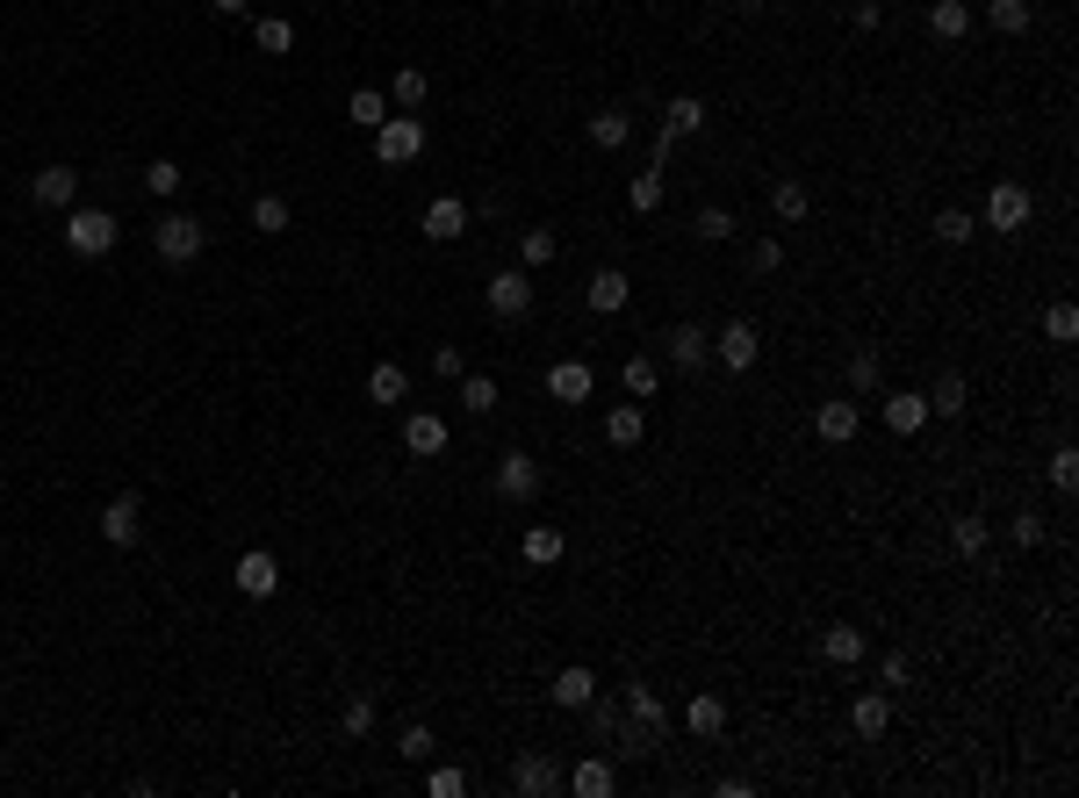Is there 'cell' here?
I'll use <instances>...</instances> for the list:
<instances>
[{"label":"cell","mask_w":1079,"mask_h":798,"mask_svg":"<svg viewBox=\"0 0 1079 798\" xmlns=\"http://www.w3.org/2000/svg\"><path fill=\"white\" fill-rule=\"evenodd\" d=\"M691 230H698L706 245H727V238H735V209H727V202H706V209L691 217Z\"/></svg>","instance_id":"8d00e7d4"},{"label":"cell","mask_w":1079,"mask_h":798,"mask_svg":"<svg viewBox=\"0 0 1079 798\" xmlns=\"http://www.w3.org/2000/svg\"><path fill=\"white\" fill-rule=\"evenodd\" d=\"M936 238H943V245H971V238H979V217H971V209H943V217H936Z\"/></svg>","instance_id":"7bdbcfd3"},{"label":"cell","mask_w":1079,"mask_h":798,"mask_svg":"<svg viewBox=\"0 0 1079 798\" xmlns=\"http://www.w3.org/2000/svg\"><path fill=\"white\" fill-rule=\"evenodd\" d=\"M368 727H374V690H360V698H346V712H339V734H346V741H360Z\"/></svg>","instance_id":"60d3db41"},{"label":"cell","mask_w":1079,"mask_h":798,"mask_svg":"<svg viewBox=\"0 0 1079 798\" xmlns=\"http://www.w3.org/2000/svg\"><path fill=\"white\" fill-rule=\"evenodd\" d=\"M424 151V122L418 116H389L382 130H374V159L382 166H410Z\"/></svg>","instance_id":"277c9868"},{"label":"cell","mask_w":1079,"mask_h":798,"mask_svg":"<svg viewBox=\"0 0 1079 798\" xmlns=\"http://www.w3.org/2000/svg\"><path fill=\"white\" fill-rule=\"evenodd\" d=\"M561 785H569L576 798H612L619 777H612V762H605V756H583L576 770H561Z\"/></svg>","instance_id":"9a60e30c"},{"label":"cell","mask_w":1079,"mask_h":798,"mask_svg":"<svg viewBox=\"0 0 1079 798\" xmlns=\"http://www.w3.org/2000/svg\"><path fill=\"white\" fill-rule=\"evenodd\" d=\"M482 302H490V317H526V310H533V281H526L519 267H504V273H490Z\"/></svg>","instance_id":"52a82bcc"},{"label":"cell","mask_w":1079,"mask_h":798,"mask_svg":"<svg viewBox=\"0 0 1079 798\" xmlns=\"http://www.w3.org/2000/svg\"><path fill=\"white\" fill-rule=\"evenodd\" d=\"M1022 223H1029V188L1022 180H1000L986 194V230H1022Z\"/></svg>","instance_id":"30bf717a"},{"label":"cell","mask_w":1079,"mask_h":798,"mask_svg":"<svg viewBox=\"0 0 1079 798\" xmlns=\"http://www.w3.org/2000/svg\"><path fill=\"white\" fill-rule=\"evenodd\" d=\"M583 712H590V734H598V741H612V734H619V705H598V698H590Z\"/></svg>","instance_id":"f5cc1de1"},{"label":"cell","mask_w":1079,"mask_h":798,"mask_svg":"<svg viewBox=\"0 0 1079 798\" xmlns=\"http://www.w3.org/2000/svg\"><path fill=\"white\" fill-rule=\"evenodd\" d=\"M252 230H267V238L288 230V202H281V194H260V202H252Z\"/></svg>","instance_id":"c3c4849f"},{"label":"cell","mask_w":1079,"mask_h":798,"mask_svg":"<svg viewBox=\"0 0 1079 798\" xmlns=\"http://www.w3.org/2000/svg\"><path fill=\"white\" fill-rule=\"evenodd\" d=\"M627 137H633L627 109H598V116H590V144H598V151H619Z\"/></svg>","instance_id":"d6a6232c"},{"label":"cell","mask_w":1079,"mask_h":798,"mask_svg":"<svg viewBox=\"0 0 1079 798\" xmlns=\"http://www.w3.org/2000/svg\"><path fill=\"white\" fill-rule=\"evenodd\" d=\"M619 389H627V396H633V403H648V396H656V389H662V367H656V360H648V352H633V360H627V367H619Z\"/></svg>","instance_id":"83f0119b"},{"label":"cell","mask_w":1079,"mask_h":798,"mask_svg":"<svg viewBox=\"0 0 1079 798\" xmlns=\"http://www.w3.org/2000/svg\"><path fill=\"white\" fill-rule=\"evenodd\" d=\"M965 403H971V381L957 375H936V389H929V418H965Z\"/></svg>","instance_id":"d4e9b609"},{"label":"cell","mask_w":1079,"mask_h":798,"mask_svg":"<svg viewBox=\"0 0 1079 798\" xmlns=\"http://www.w3.org/2000/svg\"><path fill=\"white\" fill-rule=\"evenodd\" d=\"M29 194H37L43 209H58V217H66V209L80 202V173H72V166H43V173L29 180Z\"/></svg>","instance_id":"7c38bea8"},{"label":"cell","mask_w":1079,"mask_h":798,"mask_svg":"<svg viewBox=\"0 0 1079 798\" xmlns=\"http://www.w3.org/2000/svg\"><path fill=\"white\" fill-rule=\"evenodd\" d=\"M698 130H706V101H698V94H677L670 109H662V130L656 137H670V144H677V137H698Z\"/></svg>","instance_id":"cb8c5ba5"},{"label":"cell","mask_w":1079,"mask_h":798,"mask_svg":"<svg viewBox=\"0 0 1079 798\" xmlns=\"http://www.w3.org/2000/svg\"><path fill=\"white\" fill-rule=\"evenodd\" d=\"M770 209H778L785 223H799L807 217V180H778V188H770Z\"/></svg>","instance_id":"b9f144b4"},{"label":"cell","mask_w":1079,"mask_h":798,"mask_svg":"<svg viewBox=\"0 0 1079 798\" xmlns=\"http://www.w3.org/2000/svg\"><path fill=\"white\" fill-rule=\"evenodd\" d=\"M461 403L476 410V418H482V410H497V381H490V375H468V381H461Z\"/></svg>","instance_id":"681fc988"},{"label":"cell","mask_w":1079,"mask_h":798,"mask_svg":"<svg viewBox=\"0 0 1079 798\" xmlns=\"http://www.w3.org/2000/svg\"><path fill=\"white\" fill-rule=\"evenodd\" d=\"M424 94H432V80H424L418 66H403L397 80H389V109L397 116H410V109H424Z\"/></svg>","instance_id":"f1b7e54d"},{"label":"cell","mask_w":1079,"mask_h":798,"mask_svg":"<svg viewBox=\"0 0 1079 798\" xmlns=\"http://www.w3.org/2000/svg\"><path fill=\"white\" fill-rule=\"evenodd\" d=\"M662 346H670V367H683V375H698V367L712 360V331L706 325H677Z\"/></svg>","instance_id":"5bb4252c"},{"label":"cell","mask_w":1079,"mask_h":798,"mask_svg":"<svg viewBox=\"0 0 1079 798\" xmlns=\"http://www.w3.org/2000/svg\"><path fill=\"white\" fill-rule=\"evenodd\" d=\"M519 555L533 561V569H555L561 555H569V540H561L555 526H526V540H519Z\"/></svg>","instance_id":"4316f807"},{"label":"cell","mask_w":1079,"mask_h":798,"mask_svg":"<svg viewBox=\"0 0 1079 798\" xmlns=\"http://www.w3.org/2000/svg\"><path fill=\"white\" fill-rule=\"evenodd\" d=\"M813 432L828 439V447H849V439L863 432V410H857V403H820V410H813Z\"/></svg>","instance_id":"ac0fdd59"},{"label":"cell","mask_w":1079,"mask_h":798,"mask_svg":"<svg viewBox=\"0 0 1079 798\" xmlns=\"http://www.w3.org/2000/svg\"><path fill=\"white\" fill-rule=\"evenodd\" d=\"M756 352H763V339H756V325H749V317H735V325H727L720 339H712V360H720L727 375H749V367H756Z\"/></svg>","instance_id":"5b68a950"},{"label":"cell","mask_w":1079,"mask_h":798,"mask_svg":"<svg viewBox=\"0 0 1079 798\" xmlns=\"http://www.w3.org/2000/svg\"><path fill=\"white\" fill-rule=\"evenodd\" d=\"M1015 547H1043V518L1037 511H1015Z\"/></svg>","instance_id":"11a10c76"},{"label":"cell","mask_w":1079,"mask_h":798,"mask_svg":"<svg viewBox=\"0 0 1079 798\" xmlns=\"http://www.w3.org/2000/svg\"><path fill=\"white\" fill-rule=\"evenodd\" d=\"M590 389H598V375H590L583 360H555V367H547V396H555V403H590Z\"/></svg>","instance_id":"4fadbf2b"},{"label":"cell","mask_w":1079,"mask_h":798,"mask_svg":"<svg viewBox=\"0 0 1079 798\" xmlns=\"http://www.w3.org/2000/svg\"><path fill=\"white\" fill-rule=\"evenodd\" d=\"M820 655L842 662V669H857L863 662V634H857V626H828V634H820Z\"/></svg>","instance_id":"f546056e"},{"label":"cell","mask_w":1079,"mask_h":798,"mask_svg":"<svg viewBox=\"0 0 1079 798\" xmlns=\"http://www.w3.org/2000/svg\"><path fill=\"white\" fill-rule=\"evenodd\" d=\"M583 296H590V310H598V317H612V310H627L633 281H627L619 267H598V273H590V288H583Z\"/></svg>","instance_id":"ffe728a7"},{"label":"cell","mask_w":1079,"mask_h":798,"mask_svg":"<svg viewBox=\"0 0 1079 798\" xmlns=\"http://www.w3.org/2000/svg\"><path fill=\"white\" fill-rule=\"evenodd\" d=\"M424 791H432V798H461L468 791V770H432V777H424Z\"/></svg>","instance_id":"816d5d0a"},{"label":"cell","mask_w":1079,"mask_h":798,"mask_svg":"<svg viewBox=\"0 0 1079 798\" xmlns=\"http://www.w3.org/2000/svg\"><path fill=\"white\" fill-rule=\"evenodd\" d=\"M180 180H188V173H180L173 159H151V166H144V188L159 194V202H166V194H180Z\"/></svg>","instance_id":"7dc6e473"},{"label":"cell","mask_w":1079,"mask_h":798,"mask_svg":"<svg viewBox=\"0 0 1079 798\" xmlns=\"http://www.w3.org/2000/svg\"><path fill=\"white\" fill-rule=\"evenodd\" d=\"M605 439H612V447H641V439H648V410L627 396V403H619L612 418H605Z\"/></svg>","instance_id":"484cf974"},{"label":"cell","mask_w":1079,"mask_h":798,"mask_svg":"<svg viewBox=\"0 0 1079 798\" xmlns=\"http://www.w3.org/2000/svg\"><path fill=\"white\" fill-rule=\"evenodd\" d=\"M461 230H468V202H461V194H439V202L424 209V238H432V245H453Z\"/></svg>","instance_id":"d6986e66"},{"label":"cell","mask_w":1079,"mask_h":798,"mask_svg":"<svg viewBox=\"0 0 1079 798\" xmlns=\"http://www.w3.org/2000/svg\"><path fill=\"white\" fill-rule=\"evenodd\" d=\"M432 756V727H403V762H424Z\"/></svg>","instance_id":"9f6ffc18"},{"label":"cell","mask_w":1079,"mask_h":798,"mask_svg":"<svg viewBox=\"0 0 1079 798\" xmlns=\"http://www.w3.org/2000/svg\"><path fill=\"white\" fill-rule=\"evenodd\" d=\"M785 267V245L778 238H749V273H778Z\"/></svg>","instance_id":"f907efd6"},{"label":"cell","mask_w":1079,"mask_h":798,"mask_svg":"<svg viewBox=\"0 0 1079 798\" xmlns=\"http://www.w3.org/2000/svg\"><path fill=\"white\" fill-rule=\"evenodd\" d=\"M389 116H397V109H389V94H374V87H360V94L346 101V122H360V130H382Z\"/></svg>","instance_id":"1f68e13d"},{"label":"cell","mask_w":1079,"mask_h":798,"mask_svg":"<svg viewBox=\"0 0 1079 798\" xmlns=\"http://www.w3.org/2000/svg\"><path fill=\"white\" fill-rule=\"evenodd\" d=\"M252 43H260L267 58L296 51V22H288V14H260V22H252Z\"/></svg>","instance_id":"4dcf8cb0"},{"label":"cell","mask_w":1079,"mask_h":798,"mask_svg":"<svg viewBox=\"0 0 1079 798\" xmlns=\"http://www.w3.org/2000/svg\"><path fill=\"white\" fill-rule=\"evenodd\" d=\"M137 532H144V518H137V497H116L109 511H101V540H109V547H137Z\"/></svg>","instance_id":"7402d4cb"},{"label":"cell","mask_w":1079,"mask_h":798,"mask_svg":"<svg viewBox=\"0 0 1079 798\" xmlns=\"http://www.w3.org/2000/svg\"><path fill=\"white\" fill-rule=\"evenodd\" d=\"M432 375H439V381H461V346H439V352H432Z\"/></svg>","instance_id":"6f0895ef"},{"label":"cell","mask_w":1079,"mask_h":798,"mask_svg":"<svg viewBox=\"0 0 1079 798\" xmlns=\"http://www.w3.org/2000/svg\"><path fill=\"white\" fill-rule=\"evenodd\" d=\"M209 8H217V14H223V22H238V14H246V8H252V0H209Z\"/></svg>","instance_id":"680465c9"},{"label":"cell","mask_w":1079,"mask_h":798,"mask_svg":"<svg viewBox=\"0 0 1079 798\" xmlns=\"http://www.w3.org/2000/svg\"><path fill=\"white\" fill-rule=\"evenodd\" d=\"M116 238H123V230H116L109 209H80V202L66 209V245H72L80 259H109V252H116Z\"/></svg>","instance_id":"7a4b0ae2"},{"label":"cell","mask_w":1079,"mask_h":798,"mask_svg":"<svg viewBox=\"0 0 1079 798\" xmlns=\"http://www.w3.org/2000/svg\"><path fill=\"white\" fill-rule=\"evenodd\" d=\"M929 29H936L943 43L971 37V8H965V0H936V8H929Z\"/></svg>","instance_id":"836d02e7"},{"label":"cell","mask_w":1079,"mask_h":798,"mask_svg":"<svg viewBox=\"0 0 1079 798\" xmlns=\"http://www.w3.org/2000/svg\"><path fill=\"white\" fill-rule=\"evenodd\" d=\"M368 396H374V403H403V396H410V375H403L397 360H382V367L368 375Z\"/></svg>","instance_id":"e575fe53"},{"label":"cell","mask_w":1079,"mask_h":798,"mask_svg":"<svg viewBox=\"0 0 1079 798\" xmlns=\"http://www.w3.org/2000/svg\"><path fill=\"white\" fill-rule=\"evenodd\" d=\"M986 22H993L1000 37H1022L1037 14H1029V0H986Z\"/></svg>","instance_id":"d590c367"},{"label":"cell","mask_w":1079,"mask_h":798,"mask_svg":"<svg viewBox=\"0 0 1079 798\" xmlns=\"http://www.w3.org/2000/svg\"><path fill=\"white\" fill-rule=\"evenodd\" d=\"M555 252H561L555 230H519V259H526V267H547Z\"/></svg>","instance_id":"ee69618b"},{"label":"cell","mask_w":1079,"mask_h":798,"mask_svg":"<svg viewBox=\"0 0 1079 798\" xmlns=\"http://www.w3.org/2000/svg\"><path fill=\"white\" fill-rule=\"evenodd\" d=\"M619 719H627V756H648V748H662V734H670V705H662L648 684L627 690V712Z\"/></svg>","instance_id":"6da1fadb"},{"label":"cell","mask_w":1079,"mask_h":798,"mask_svg":"<svg viewBox=\"0 0 1079 798\" xmlns=\"http://www.w3.org/2000/svg\"><path fill=\"white\" fill-rule=\"evenodd\" d=\"M878 684H886V690H907V684H915V655H907V648H892L886 662H878Z\"/></svg>","instance_id":"bcb514c9"},{"label":"cell","mask_w":1079,"mask_h":798,"mask_svg":"<svg viewBox=\"0 0 1079 798\" xmlns=\"http://www.w3.org/2000/svg\"><path fill=\"white\" fill-rule=\"evenodd\" d=\"M886 425H892L900 439H915L921 425H929V396H921V389H892V396H886Z\"/></svg>","instance_id":"e0dca14e"},{"label":"cell","mask_w":1079,"mask_h":798,"mask_svg":"<svg viewBox=\"0 0 1079 798\" xmlns=\"http://www.w3.org/2000/svg\"><path fill=\"white\" fill-rule=\"evenodd\" d=\"M1043 339H1058V346L1079 339V310H1072V302H1051V310H1043Z\"/></svg>","instance_id":"f6af8a7d"},{"label":"cell","mask_w":1079,"mask_h":798,"mask_svg":"<svg viewBox=\"0 0 1079 798\" xmlns=\"http://www.w3.org/2000/svg\"><path fill=\"white\" fill-rule=\"evenodd\" d=\"M741 8H763V0H741Z\"/></svg>","instance_id":"91938a15"},{"label":"cell","mask_w":1079,"mask_h":798,"mask_svg":"<svg viewBox=\"0 0 1079 798\" xmlns=\"http://www.w3.org/2000/svg\"><path fill=\"white\" fill-rule=\"evenodd\" d=\"M231 582H238V590H246V597H273V590H281V561H273L267 547H252V555H238Z\"/></svg>","instance_id":"8fae6325"},{"label":"cell","mask_w":1079,"mask_h":798,"mask_svg":"<svg viewBox=\"0 0 1079 798\" xmlns=\"http://www.w3.org/2000/svg\"><path fill=\"white\" fill-rule=\"evenodd\" d=\"M497 497H511V503H526V497H540V460H533V453H519V447H511L504 460H497Z\"/></svg>","instance_id":"9c48e42d"},{"label":"cell","mask_w":1079,"mask_h":798,"mask_svg":"<svg viewBox=\"0 0 1079 798\" xmlns=\"http://www.w3.org/2000/svg\"><path fill=\"white\" fill-rule=\"evenodd\" d=\"M986 540H993V526H986L979 511H965V518L950 526V547H957V555H986Z\"/></svg>","instance_id":"74e56055"},{"label":"cell","mask_w":1079,"mask_h":798,"mask_svg":"<svg viewBox=\"0 0 1079 798\" xmlns=\"http://www.w3.org/2000/svg\"><path fill=\"white\" fill-rule=\"evenodd\" d=\"M547 698H555L561 712H583V705L598 698V677H590L583 662H569V669H561V677H555V690H547Z\"/></svg>","instance_id":"44dd1931"},{"label":"cell","mask_w":1079,"mask_h":798,"mask_svg":"<svg viewBox=\"0 0 1079 798\" xmlns=\"http://www.w3.org/2000/svg\"><path fill=\"white\" fill-rule=\"evenodd\" d=\"M511 791H519V798H547V791H561V762H555V756H540V748H526V756L511 762Z\"/></svg>","instance_id":"8992f818"},{"label":"cell","mask_w":1079,"mask_h":798,"mask_svg":"<svg viewBox=\"0 0 1079 798\" xmlns=\"http://www.w3.org/2000/svg\"><path fill=\"white\" fill-rule=\"evenodd\" d=\"M403 453L439 460L447 453V418H439V410H403Z\"/></svg>","instance_id":"ba28073f"},{"label":"cell","mask_w":1079,"mask_h":798,"mask_svg":"<svg viewBox=\"0 0 1079 798\" xmlns=\"http://www.w3.org/2000/svg\"><path fill=\"white\" fill-rule=\"evenodd\" d=\"M849 727H857L863 741H878V734L892 727V698H886V690H863V698L849 705Z\"/></svg>","instance_id":"603a6c76"},{"label":"cell","mask_w":1079,"mask_h":798,"mask_svg":"<svg viewBox=\"0 0 1079 798\" xmlns=\"http://www.w3.org/2000/svg\"><path fill=\"white\" fill-rule=\"evenodd\" d=\"M633 217H656V209H662V166H648V173H633Z\"/></svg>","instance_id":"ab89813d"},{"label":"cell","mask_w":1079,"mask_h":798,"mask_svg":"<svg viewBox=\"0 0 1079 798\" xmlns=\"http://www.w3.org/2000/svg\"><path fill=\"white\" fill-rule=\"evenodd\" d=\"M683 727H691L698 741H720V734H727V698H712V690H691V705H683Z\"/></svg>","instance_id":"2e32d148"},{"label":"cell","mask_w":1079,"mask_h":798,"mask_svg":"<svg viewBox=\"0 0 1079 798\" xmlns=\"http://www.w3.org/2000/svg\"><path fill=\"white\" fill-rule=\"evenodd\" d=\"M878 381H886V360H878L871 346H863V352H849V389H857V396H871Z\"/></svg>","instance_id":"f35d334b"},{"label":"cell","mask_w":1079,"mask_h":798,"mask_svg":"<svg viewBox=\"0 0 1079 798\" xmlns=\"http://www.w3.org/2000/svg\"><path fill=\"white\" fill-rule=\"evenodd\" d=\"M1051 482H1058V489H1079V453H1072V447L1051 453Z\"/></svg>","instance_id":"db71d44e"},{"label":"cell","mask_w":1079,"mask_h":798,"mask_svg":"<svg viewBox=\"0 0 1079 798\" xmlns=\"http://www.w3.org/2000/svg\"><path fill=\"white\" fill-rule=\"evenodd\" d=\"M202 245H209V230L194 223V217H159V223H151V252H159L166 267H188V259H202Z\"/></svg>","instance_id":"3957f363"}]
</instances>
